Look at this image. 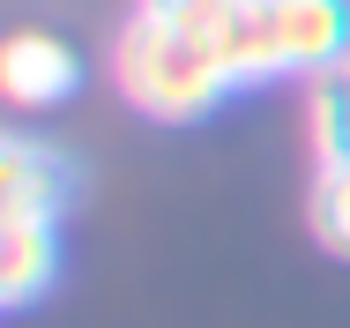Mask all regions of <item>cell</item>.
Segmentation results:
<instances>
[{"label":"cell","instance_id":"cell-1","mask_svg":"<svg viewBox=\"0 0 350 328\" xmlns=\"http://www.w3.org/2000/svg\"><path fill=\"white\" fill-rule=\"evenodd\" d=\"M112 75H120V97L149 112V120H202L216 97L231 90V75L194 30H179L172 15L135 8V23L120 30L112 45Z\"/></svg>","mask_w":350,"mask_h":328},{"label":"cell","instance_id":"cell-2","mask_svg":"<svg viewBox=\"0 0 350 328\" xmlns=\"http://www.w3.org/2000/svg\"><path fill=\"white\" fill-rule=\"evenodd\" d=\"M336 60H350V0H246L239 82L328 75Z\"/></svg>","mask_w":350,"mask_h":328},{"label":"cell","instance_id":"cell-3","mask_svg":"<svg viewBox=\"0 0 350 328\" xmlns=\"http://www.w3.org/2000/svg\"><path fill=\"white\" fill-rule=\"evenodd\" d=\"M75 90V53L53 30H8L0 38V97L23 112H45Z\"/></svg>","mask_w":350,"mask_h":328},{"label":"cell","instance_id":"cell-4","mask_svg":"<svg viewBox=\"0 0 350 328\" xmlns=\"http://www.w3.org/2000/svg\"><path fill=\"white\" fill-rule=\"evenodd\" d=\"M53 276H60L53 216H0V306H30Z\"/></svg>","mask_w":350,"mask_h":328},{"label":"cell","instance_id":"cell-5","mask_svg":"<svg viewBox=\"0 0 350 328\" xmlns=\"http://www.w3.org/2000/svg\"><path fill=\"white\" fill-rule=\"evenodd\" d=\"M68 201V164L38 142L0 134V216H53Z\"/></svg>","mask_w":350,"mask_h":328},{"label":"cell","instance_id":"cell-6","mask_svg":"<svg viewBox=\"0 0 350 328\" xmlns=\"http://www.w3.org/2000/svg\"><path fill=\"white\" fill-rule=\"evenodd\" d=\"M313 149H321V164L350 157V60L313 75Z\"/></svg>","mask_w":350,"mask_h":328},{"label":"cell","instance_id":"cell-7","mask_svg":"<svg viewBox=\"0 0 350 328\" xmlns=\"http://www.w3.org/2000/svg\"><path fill=\"white\" fill-rule=\"evenodd\" d=\"M313 239L350 262V157H328L313 179Z\"/></svg>","mask_w":350,"mask_h":328}]
</instances>
